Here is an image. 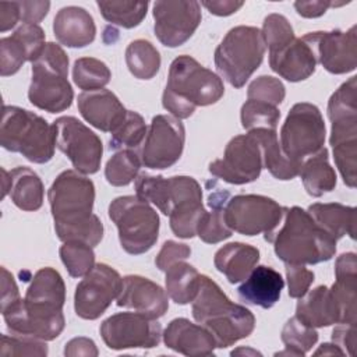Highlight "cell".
Wrapping results in <instances>:
<instances>
[{
  "instance_id": "cell-1",
  "label": "cell",
  "mask_w": 357,
  "mask_h": 357,
  "mask_svg": "<svg viewBox=\"0 0 357 357\" xmlns=\"http://www.w3.org/2000/svg\"><path fill=\"white\" fill-rule=\"evenodd\" d=\"M66 286L53 268H40L32 278L25 297L1 310L7 329L13 335L53 340L64 329L63 305Z\"/></svg>"
},
{
  "instance_id": "cell-23",
  "label": "cell",
  "mask_w": 357,
  "mask_h": 357,
  "mask_svg": "<svg viewBox=\"0 0 357 357\" xmlns=\"http://www.w3.org/2000/svg\"><path fill=\"white\" fill-rule=\"evenodd\" d=\"M81 116L95 128L113 132L126 119L127 110L109 89L84 91L77 99Z\"/></svg>"
},
{
  "instance_id": "cell-22",
  "label": "cell",
  "mask_w": 357,
  "mask_h": 357,
  "mask_svg": "<svg viewBox=\"0 0 357 357\" xmlns=\"http://www.w3.org/2000/svg\"><path fill=\"white\" fill-rule=\"evenodd\" d=\"M117 305L132 308L137 312L156 319L166 314L169 301L166 291L158 283L139 275H128L121 280Z\"/></svg>"
},
{
  "instance_id": "cell-46",
  "label": "cell",
  "mask_w": 357,
  "mask_h": 357,
  "mask_svg": "<svg viewBox=\"0 0 357 357\" xmlns=\"http://www.w3.org/2000/svg\"><path fill=\"white\" fill-rule=\"evenodd\" d=\"M28 61V54L24 46L13 36L0 39V74L8 77L15 74L22 64Z\"/></svg>"
},
{
  "instance_id": "cell-30",
  "label": "cell",
  "mask_w": 357,
  "mask_h": 357,
  "mask_svg": "<svg viewBox=\"0 0 357 357\" xmlns=\"http://www.w3.org/2000/svg\"><path fill=\"white\" fill-rule=\"evenodd\" d=\"M258 141L262 152V165L269 173L279 180H291L298 176L300 166L291 162L282 151L276 130H252L250 131Z\"/></svg>"
},
{
  "instance_id": "cell-37",
  "label": "cell",
  "mask_w": 357,
  "mask_h": 357,
  "mask_svg": "<svg viewBox=\"0 0 357 357\" xmlns=\"http://www.w3.org/2000/svg\"><path fill=\"white\" fill-rule=\"evenodd\" d=\"M280 337L286 350L276 353V356H304L317 343L318 332L315 328H311L293 317L284 324Z\"/></svg>"
},
{
  "instance_id": "cell-14",
  "label": "cell",
  "mask_w": 357,
  "mask_h": 357,
  "mask_svg": "<svg viewBox=\"0 0 357 357\" xmlns=\"http://www.w3.org/2000/svg\"><path fill=\"white\" fill-rule=\"evenodd\" d=\"M56 146L70 159L77 172L93 174L100 167L103 146L100 138L73 116H63L53 123Z\"/></svg>"
},
{
  "instance_id": "cell-18",
  "label": "cell",
  "mask_w": 357,
  "mask_h": 357,
  "mask_svg": "<svg viewBox=\"0 0 357 357\" xmlns=\"http://www.w3.org/2000/svg\"><path fill=\"white\" fill-rule=\"evenodd\" d=\"M121 280L116 269L106 264H96L75 287V314L82 319L99 318L119 296Z\"/></svg>"
},
{
  "instance_id": "cell-11",
  "label": "cell",
  "mask_w": 357,
  "mask_h": 357,
  "mask_svg": "<svg viewBox=\"0 0 357 357\" xmlns=\"http://www.w3.org/2000/svg\"><path fill=\"white\" fill-rule=\"evenodd\" d=\"M109 218L119 230L121 248L132 255L149 251L158 240L159 216L148 201L124 195L109 205Z\"/></svg>"
},
{
  "instance_id": "cell-16",
  "label": "cell",
  "mask_w": 357,
  "mask_h": 357,
  "mask_svg": "<svg viewBox=\"0 0 357 357\" xmlns=\"http://www.w3.org/2000/svg\"><path fill=\"white\" fill-rule=\"evenodd\" d=\"M185 131L174 116L158 114L152 119L141 148V163L153 170L173 166L184 149Z\"/></svg>"
},
{
  "instance_id": "cell-45",
  "label": "cell",
  "mask_w": 357,
  "mask_h": 357,
  "mask_svg": "<svg viewBox=\"0 0 357 357\" xmlns=\"http://www.w3.org/2000/svg\"><path fill=\"white\" fill-rule=\"evenodd\" d=\"M0 354L1 356H36L43 357L47 354V346L45 340L21 336V335H1V344H0Z\"/></svg>"
},
{
  "instance_id": "cell-29",
  "label": "cell",
  "mask_w": 357,
  "mask_h": 357,
  "mask_svg": "<svg viewBox=\"0 0 357 357\" xmlns=\"http://www.w3.org/2000/svg\"><path fill=\"white\" fill-rule=\"evenodd\" d=\"M307 212L315 223L336 241L346 234L351 238L356 237V209L353 206H346L337 202H317L310 205Z\"/></svg>"
},
{
  "instance_id": "cell-8",
  "label": "cell",
  "mask_w": 357,
  "mask_h": 357,
  "mask_svg": "<svg viewBox=\"0 0 357 357\" xmlns=\"http://www.w3.org/2000/svg\"><path fill=\"white\" fill-rule=\"evenodd\" d=\"M0 144L7 151L21 153L29 162L46 163L54 155V127L33 112L4 105Z\"/></svg>"
},
{
  "instance_id": "cell-2",
  "label": "cell",
  "mask_w": 357,
  "mask_h": 357,
  "mask_svg": "<svg viewBox=\"0 0 357 357\" xmlns=\"http://www.w3.org/2000/svg\"><path fill=\"white\" fill-rule=\"evenodd\" d=\"M54 230L61 241H82L91 247L100 243L103 225L92 213L95 185L77 170L61 172L47 191Z\"/></svg>"
},
{
  "instance_id": "cell-31",
  "label": "cell",
  "mask_w": 357,
  "mask_h": 357,
  "mask_svg": "<svg viewBox=\"0 0 357 357\" xmlns=\"http://www.w3.org/2000/svg\"><path fill=\"white\" fill-rule=\"evenodd\" d=\"M298 174L307 194L315 198L331 192L336 185V173L329 165L328 149L325 146L301 163Z\"/></svg>"
},
{
  "instance_id": "cell-20",
  "label": "cell",
  "mask_w": 357,
  "mask_h": 357,
  "mask_svg": "<svg viewBox=\"0 0 357 357\" xmlns=\"http://www.w3.org/2000/svg\"><path fill=\"white\" fill-rule=\"evenodd\" d=\"M312 50L317 63L332 74H346L354 71L357 66V36L356 26L343 32L318 31L301 38Z\"/></svg>"
},
{
  "instance_id": "cell-48",
  "label": "cell",
  "mask_w": 357,
  "mask_h": 357,
  "mask_svg": "<svg viewBox=\"0 0 357 357\" xmlns=\"http://www.w3.org/2000/svg\"><path fill=\"white\" fill-rule=\"evenodd\" d=\"M286 279L289 286V296L293 298L303 297L314 282V272L304 265L286 264Z\"/></svg>"
},
{
  "instance_id": "cell-21",
  "label": "cell",
  "mask_w": 357,
  "mask_h": 357,
  "mask_svg": "<svg viewBox=\"0 0 357 357\" xmlns=\"http://www.w3.org/2000/svg\"><path fill=\"white\" fill-rule=\"evenodd\" d=\"M303 324L311 328H324L333 324H356L335 290L324 284L307 291L296 307V315Z\"/></svg>"
},
{
  "instance_id": "cell-34",
  "label": "cell",
  "mask_w": 357,
  "mask_h": 357,
  "mask_svg": "<svg viewBox=\"0 0 357 357\" xmlns=\"http://www.w3.org/2000/svg\"><path fill=\"white\" fill-rule=\"evenodd\" d=\"M199 280L201 275L192 265L178 261L166 271V291L176 304H188L198 293Z\"/></svg>"
},
{
  "instance_id": "cell-26",
  "label": "cell",
  "mask_w": 357,
  "mask_h": 357,
  "mask_svg": "<svg viewBox=\"0 0 357 357\" xmlns=\"http://www.w3.org/2000/svg\"><path fill=\"white\" fill-rule=\"evenodd\" d=\"M56 39L67 47H85L93 42L96 26L92 15L82 7L68 6L59 10L53 21Z\"/></svg>"
},
{
  "instance_id": "cell-56",
  "label": "cell",
  "mask_w": 357,
  "mask_h": 357,
  "mask_svg": "<svg viewBox=\"0 0 357 357\" xmlns=\"http://www.w3.org/2000/svg\"><path fill=\"white\" fill-rule=\"evenodd\" d=\"M18 20H21L18 1H1L0 3V31L6 32L11 29Z\"/></svg>"
},
{
  "instance_id": "cell-27",
  "label": "cell",
  "mask_w": 357,
  "mask_h": 357,
  "mask_svg": "<svg viewBox=\"0 0 357 357\" xmlns=\"http://www.w3.org/2000/svg\"><path fill=\"white\" fill-rule=\"evenodd\" d=\"M283 286L284 280L278 271L271 266L258 265L250 272L245 282L237 289V293L243 303L268 310L279 301Z\"/></svg>"
},
{
  "instance_id": "cell-55",
  "label": "cell",
  "mask_w": 357,
  "mask_h": 357,
  "mask_svg": "<svg viewBox=\"0 0 357 357\" xmlns=\"http://www.w3.org/2000/svg\"><path fill=\"white\" fill-rule=\"evenodd\" d=\"M199 4H202L211 14L219 17L231 15L244 6L243 1L236 0H204Z\"/></svg>"
},
{
  "instance_id": "cell-50",
  "label": "cell",
  "mask_w": 357,
  "mask_h": 357,
  "mask_svg": "<svg viewBox=\"0 0 357 357\" xmlns=\"http://www.w3.org/2000/svg\"><path fill=\"white\" fill-rule=\"evenodd\" d=\"M332 332V340L349 356L354 354L356 347V324H336Z\"/></svg>"
},
{
  "instance_id": "cell-3",
  "label": "cell",
  "mask_w": 357,
  "mask_h": 357,
  "mask_svg": "<svg viewBox=\"0 0 357 357\" xmlns=\"http://www.w3.org/2000/svg\"><path fill=\"white\" fill-rule=\"evenodd\" d=\"M137 195L153 204L170 219V229L180 238L197 234V226L205 213L202 190L190 176H151L146 173L135 178Z\"/></svg>"
},
{
  "instance_id": "cell-57",
  "label": "cell",
  "mask_w": 357,
  "mask_h": 357,
  "mask_svg": "<svg viewBox=\"0 0 357 357\" xmlns=\"http://www.w3.org/2000/svg\"><path fill=\"white\" fill-rule=\"evenodd\" d=\"M315 356H319V354H324V356H333V354H339V356H343L344 351L337 346V344H332V343H322L319 346L318 350L314 351Z\"/></svg>"
},
{
  "instance_id": "cell-49",
  "label": "cell",
  "mask_w": 357,
  "mask_h": 357,
  "mask_svg": "<svg viewBox=\"0 0 357 357\" xmlns=\"http://www.w3.org/2000/svg\"><path fill=\"white\" fill-rule=\"evenodd\" d=\"M191 255V248L187 244L167 240L155 258V264L160 271H167L173 264L187 259Z\"/></svg>"
},
{
  "instance_id": "cell-42",
  "label": "cell",
  "mask_w": 357,
  "mask_h": 357,
  "mask_svg": "<svg viewBox=\"0 0 357 357\" xmlns=\"http://www.w3.org/2000/svg\"><path fill=\"white\" fill-rule=\"evenodd\" d=\"M59 252L67 272L73 278H82L95 266L93 247L82 241H64Z\"/></svg>"
},
{
  "instance_id": "cell-38",
  "label": "cell",
  "mask_w": 357,
  "mask_h": 357,
  "mask_svg": "<svg viewBox=\"0 0 357 357\" xmlns=\"http://www.w3.org/2000/svg\"><path fill=\"white\" fill-rule=\"evenodd\" d=\"M112 73L109 67L93 57H81L74 61L73 79L74 84L84 91L102 89L109 84Z\"/></svg>"
},
{
  "instance_id": "cell-59",
  "label": "cell",
  "mask_w": 357,
  "mask_h": 357,
  "mask_svg": "<svg viewBox=\"0 0 357 357\" xmlns=\"http://www.w3.org/2000/svg\"><path fill=\"white\" fill-rule=\"evenodd\" d=\"M234 354H251V356H261V353H258V351H255V350H251V349H244V347H240V349H237V350H233L231 351V356H234Z\"/></svg>"
},
{
  "instance_id": "cell-58",
  "label": "cell",
  "mask_w": 357,
  "mask_h": 357,
  "mask_svg": "<svg viewBox=\"0 0 357 357\" xmlns=\"http://www.w3.org/2000/svg\"><path fill=\"white\" fill-rule=\"evenodd\" d=\"M1 174H3V178H1V183H3V197H6L7 192L10 191L11 177H10V173H7L4 169H1Z\"/></svg>"
},
{
  "instance_id": "cell-33",
  "label": "cell",
  "mask_w": 357,
  "mask_h": 357,
  "mask_svg": "<svg viewBox=\"0 0 357 357\" xmlns=\"http://www.w3.org/2000/svg\"><path fill=\"white\" fill-rule=\"evenodd\" d=\"M227 201L229 192L220 188L209 194L208 205L211 206L212 211H205L197 226V236L204 243L216 244L231 236L233 231L225 222V205Z\"/></svg>"
},
{
  "instance_id": "cell-32",
  "label": "cell",
  "mask_w": 357,
  "mask_h": 357,
  "mask_svg": "<svg viewBox=\"0 0 357 357\" xmlns=\"http://www.w3.org/2000/svg\"><path fill=\"white\" fill-rule=\"evenodd\" d=\"M10 197L14 205L22 211H38L43 204V183L29 167L18 166L10 172Z\"/></svg>"
},
{
  "instance_id": "cell-39",
  "label": "cell",
  "mask_w": 357,
  "mask_h": 357,
  "mask_svg": "<svg viewBox=\"0 0 357 357\" xmlns=\"http://www.w3.org/2000/svg\"><path fill=\"white\" fill-rule=\"evenodd\" d=\"M141 158L132 149H121L116 152L105 166V177L114 187L128 185L141 167Z\"/></svg>"
},
{
  "instance_id": "cell-53",
  "label": "cell",
  "mask_w": 357,
  "mask_h": 357,
  "mask_svg": "<svg viewBox=\"0 0 357 357\" xmlns=\"http://www.w3.org/2000/svg\"><path fill=\"white\" fill-rule=\"evenodd\" d=\"M64 356H70V357H75V356L92 357L93 356L95 357V356H98V349L92 339L74 337L66 344Z\"/></svg>"
},
{
  "instance_id": "cell-36",
  "label": "cell",
  "mask_w": 357,
  "mask_h": 357,
  "mask_svg": "<svg viewBox=\"0 0 357 357\" xmlns=\"http://www.w3.org/2000/svg\"><path fill=\"white\" fill-rule=\"evenodd\" d=\"M102 17L123 28L138 26L146 15L148 1H96Z\"/></svg>"
},
{
  "instance_id": "cell-47",
  "label": "cell",
  "mask_w": 357,
  "mask_h": 357,
  "mask_svg": "<svg viewBox=\"0 0 357 357\" xmlns=\"http://www.w3.org/2000/svg\"><path fill=\"white\" fill-rule=\"evenodd\" d=\"M11 36L24 46L28 54V61H35L46 45L45 32L38 24L22 22Z\"/></svg>"
},
{
  "instance_id": "cell-52",
  "label": "cell",
  "mask_w": 357,
  "mask_h": 357,
  "mask_svg": "<svg viewBox=\"0 0 357 357\" xmlns=\"http://www.w3.org/2000/svg\"><path fill=\"white\" fill-rule=\"evenodd\" d=\"M337 4L329 0H298L294 3V8L297 11L298 15L304 17V18H317L321 17L322 14H325V11L329 7H336Z\"/></svg>"
},
{
  "instance_id": "cell-25",
  "label": "cell",
  "mask_w": 357,
  "mask_h": 357,
  "mask_svg": "<svg viewBox=\"0 0 357 357\" xmlns=\"http://www.w3.org/2000/svg\"><path fill=\"white\" fill-rule=\"evenodd\" d=\"M269 66L282 78L298 82L314 74L317 60L311 47L301 38H294L287 45L269 52Z\"/></svg>"
},
{
  "instance_id": "cell-13",
  "label": "cell",
  "mask_w": 357,
  "mask_h": 357,
  "mask_svg": "<svg viewBox=\"0 0 357 357\" xmlns=\"http://www.w3.org/2000/svg\"><path fill=\"white\" fill-rule=\"evenodd\" d=\"M283 209L284 206L269 197L240 194L226 202L225 222L231 231L257 236L273 230L283 216Z\"/></svg>"
},
{
  "instance_id": "cell-24",
  "label": "cell",
  "mask_w": 357,
  "mask_h": 357,
  "mask_svg": "<svg viewBox=\"0 0 357 357\" xmlns=\"http://www.w3.org/2000/svg\"><path fill=\"white\" fill-rule=\"evenodd\" d=\"M162 336L166 347L184 356H211L216 347L212 333L205 326L185 318L170 321Z\"/></svg>"
},
{
  "instance_id": "cell-5",
  "label": "cell",
  "mask_w": 357,
  "mask_h": 357,
  "mask_svg": "<svg viewBox=\"0 0 357 357\" xmlns=\"http://www.w3.org/2000/svg\"><path fill=\"white\" fill-rule=\"evenodd\" d=\"M225 93L223 81L191 56L176 57L162 95L163 107L176 119L190 117L198 106L216 103Z\"/></svg>"
},
{
  "instance_id": "cell-28",
  "label": "cell",
  "mask_w": 357,
  "mask_h": 357,
  "mask_svg": "<svg viewBox=\"0 0 357 357\" xmlns=\"http://www.w3.org/2000/svg\"><path fill=\"white\" fill-rule=\"evenodd\" d=\"M259 261L258 248L244 243H229L215 254V268L226 276L230 283L244 280Z\"/></svg>"
},
{
  "instance_id": "cell-12",
  "label": "cell",
  "mask_w": 357,
  "mask_h": 357,
  "mask_svg": "<svg viewBox=\"0 0 357 357\" xmlns=\"http://www.w3.org/2000/svg\"><path fill=\"white\" fill-rule=\"evenodd\" d=\"M325 123L319 109L307 102L296 103L280 128V148L294 163H301L324 148Z\"/></svg>"
},
{
  "instance_id": "cell-10",
  "label": "cell",
  "mask_w": 357,
  "mask_h": 357,
  "mask_svg": "<svg viewBox=\"0 0 357 357\" xmlns=\"http://www.w3.org/2000/svg\"><path fill=\"white\" fill-rule=\"evenodd\" d=\"M265 56L262 33L255 26L231 28L215 50V66L231 86L241 88L261 66Z\"/></svg>"
},
{
  "instance_id": "cell-4",
  "label": "cell",
  "mask_w": 357,
  "mask_h": 357,
  "mask_svg": "<svg viewBox=\"0 0 357 357\" xmlns=\"http://www.w3.org/2000/svg\"><path fill=\"white\" fill-rule=\"evenodd\" d=\"M265 240L284 264L314 265L329 261L336 252V240L300 206H284L279 225L265 233Z\"/></svg>"
},
{
  "instance_id": "cell-54",
  "label": "cell",
  "mask_w": 357,
  "mask_h": 357,
  "mask_svg": "<svg viewBox=\"0 0 357 357\" xmlns=\"http://www.w3.org/2000/svg\"><path fill=\"white\" fill-rule=\"evenodd\" d=\"M20 298V291L13 275L6 268H1V310Z\"/></svg>"
},
{
  "instance_id": "cell-44",
  "label": "cell",
  "mask_w": 357,
  "mask_h": 357,
  "mask_svg": "<svg viewBox=\"0 0 357 357\" xmlns=\"http://www.w3.org/2000/svg\"><path fill=\"white\" fill-rule=\"evenodd\" d=\"M284 95H286V91L282 81L271 75H261L255 78L250 84L247 91L248 99L265 102L276 107L283 102Z\"/></svg>"
},
{
  "instance_id": "cell-40",
  "label": "cell",
  "mask_w": 357,
  "mask_h": 357,
  "mask_svg": "<svg viewBox=\"0 0 357 357\" xmlns=\"http://www.w3.org/2000/svg\"><path fill=\"white\" fill-rule=\"evenodd\" d=\"M243 128L252 130H276L280 112L276 106H272L265 102L248 99L240 112Z\"/></svg>"
},
{
  "instance_id": "cell-9",
  "label": "cell",
  "mask_w": 357,
  "mask_h": 357,
  "mask_svg": "<svg viewBox=\"0 0 357 357\" xmlns=\"http://www.w3.org/2000/svg\"><path fill=\"white\" fill-rule=\"evenodd\" d=\"M68 57L54 42L45 45L40 54L32 61V79L28 89L29 102L49 113H59L73 103L74 92L67 79Z\"/></svg>"
},
{
  "instance_id": "cell-6",
  "label": "cell",
  "mask_w": 357,
  "mask_h": 357,
  "mask_svg": "<svg viewBox=\"0 0 357 357\" xmlns=\"http://www.w3.org/2000/svg\"><path fill=\"white\" fill-rule=\"evenodd\" d=\"M192 317L212 333L219 349L250 336L255 328L254 314L244 305L233 303L205 275H201L199 289L192 300Z\"/></svg>"
},
{
  "instance_id": "cell-35",
  "label": "cell",
  "mask_w": 357,
  "mask_h": 357,
  "mask_svg": "<svg viewBox=\"0 0 357 357\" xmlns=\"http://www.w3.org/2000/svg\"><path fill=\"white\" fill-rule=\"evenodd\" d=\"M126 63L135 78L151 79L160 68V54L149 40L137 39L126 49Z\"/></svg>"
},
{
  "instance_id": "cell-7",
  "label": "cell",
  "mask_w": 357,
  "mask_h": 357,
  "mask_svg": "<svg viewBox=\"0 0 357 357\" xmlns=\"http://www.w3.org/2000/svg\"><path fill=\"white\" fill-rule=\"evenodd\" d=\"M357 77L343 82L329 98L328 116L332 123L331 145L343 183L356 187L357 167Z\"/></svg>"
},
{
  "instance_id": "cell-17",
  "label": "cell",
  "mask_w": 357,
  "mask_h": 357,
  "mask_svg": "<svg viewBox=\"0 0 357 357\" xmlns=\"http://www.w3.org/2000/svg\"><path fill=\"white\" fill-rule=\"evenodd\" d=\"M262 152L257 138L248 134L233 137L222 159L209 163V173L230 184H247L255 181L262 170Z\"/></svg>"
},
{
  "instance_id": "cell-15",
  "label": "cell",
  "mask_w": 357,
  "mask_h": 357,
  "mask_svg": "<svg viewBox=\"0 0 357 357\" xmlns=\"http://www.w3.org/2000/svg\"><path fill=\"white\" fill-rule=\"evenodd\" d=\"M100 336L112 350L152 349L162 337L160 324L141 312H119L100 325Z\"/></svg>"
},
{
  "instance_id": "cell-43",
  "label": "cell",
  "mask_w": 357,
  "mask_h": 357,
  "mask_svg": "<svg viewBox=\"0 0 357 357\" xmlns=\"http://www.w3.org/2000/svg\"><path fill=\"white\" fill-rule=\"evenodd\" d=\"M261 33H262L265 46H268L269 52H273L287 45L290 40L296 38L290 22L282 14H269L264 20Z\"/></svg>"
},
{
  "instance_id": "cell-51",
  "label": "cell",
  "mask_w": 357,
  "mask_h": 357,
  "mask_svg": "<svg viewBox=\"0 0 357 357\" xmlns=\"http://www.w3.org/2000/svg\"><path fill=\"white\" fill-rule=\"evenodd\" d=\"M21 20L26 24H38L42 21L50 8L49 1H18Z\"/></svg>"
},
{
  "instance_id": "cell-19",
  "label": "cell",
  "mask_w": 357,
  "mask_h": 357,
  "mask_svg": "<svg viewBox=\"0 0 357 357\" xmlns=\"http://www.w3.org/2000/svg\"><path fill=\"white\" fill-rule=\"evenodd\" d=\"M155 35L167 47L185 43L201 22V4L195 0H167L153 3Z\"/></svg>"
},
{
  "instance_id": "cell-41",
  "label": "cell",
  "mask_w": 357,
  "mask_h": 357,
  "mask_svg": "<svg viewBox=\"0 0 357 357\" xmlns=\"http://www.w3.org/2000/svg\"><path fill=\"white\" fill-rule=\"evenodd\" d=\"M146 135V126L141 114L127 110L124 121L112 132L110 149H132L142 145Z\"/></svg>"
}]
</instances>
